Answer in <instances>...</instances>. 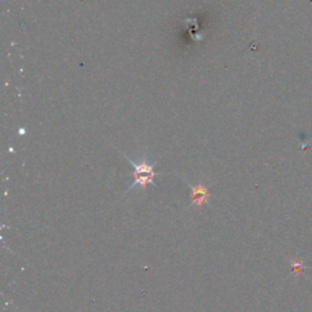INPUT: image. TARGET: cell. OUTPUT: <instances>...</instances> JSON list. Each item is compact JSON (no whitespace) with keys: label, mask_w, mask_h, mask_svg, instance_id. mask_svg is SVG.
Returning a JSON list of instances; mask_svg holds the SVG:
<instances>
[{"label":"cell","mask_w":312,"mask_h":312,"mask_svg":"<svg viewBox=\"0 0 312 312\" xmlns=\"http://www.w3.org/2000/svg\"><path fill=\"white\" fill-rule=\"evenodd\" d=\"M127 161H129V164L134 167V172H133V178L134 182L132 183V186L126 190L125 195L127 193L131 192L132 189L135 187H139L142 189V192H145L146 187L149 184H153V186H156L155 183V177L160 173H157L155 171V165L151 164L146 157H143L140 160H132L131 157L126 156Z\"/></svg>","instance_id":"cell-1"},{"label":"cell","mask_w":312,"mask_h":312,"mask_svg":"<svg viewBox=\"0 0 312 312\" xmlns=\"http://www.w3.org/2000/svg\"><path fill=\"white\" fill-rule=\"evenodd\" d=\"M190 205H195L197 208L201 209L204 205L209 203L211 194H210L208 187L204 186L203 183H198L190 188Z\"/></svg>","instance_id":"cell-2"},{"label":"cell","mask_w":312,"mask_h":312,"mask_svg":"<svg viewBox=\"0 0 312 312\" xmlns=\"http://www.w3.org/2000/svg\"><path fill=\"white\" fill-rule=\"evenodd\" d=\"M291 269L295 276H299V273L306 269V265L303 260H293L291 261Z\"/></svg>","instance_id":"cell-3"}]
</instances>
